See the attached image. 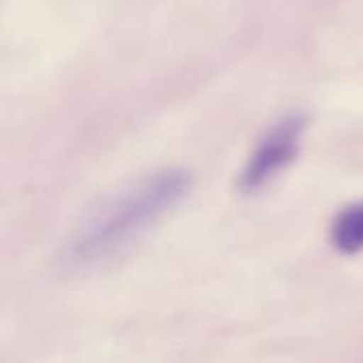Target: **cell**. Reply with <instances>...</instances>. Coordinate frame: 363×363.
I'll use <instances>...</instances> for the list:
<instances>
[{
	"instance_id": "3957f363",
	"label": "cell",
	"mask_w": 363,
	"mask_h": 363,
	"mask_svg": "<svg viewBox=\"0 0 363 363\" xmlns=\"http://www.w3.org/2000/svg\"><path fill=\"white\" fill-rule=\"evenodd\" d=\"M332 242L340 253L363 251V202L347 206L332 225Z\"/></svg>"
},
{
	"instance_id": "6da1fadb",
	"label": "cell",
	"mask_w": 363,
	"mask_h": 363,
	"mask_svg": "<svg viewBox=\"0 0 363 363\" xmlns=\"http://www.w3.org/2000/svg\"><path fill=\"white\" fill-rule=\"evenodd\" d=\"M189 185L191 179L185 170H166L140 181L87 221L70 247V259L94 264L117 255L174 208Z\"/></svg>"
},
{
	"instance_id": "7a4b0ae2",
	"label": "cell",
	"mask_w": 363,
	"mask_h": 363,
	"mask_svg": "<svg viewBox=\"0 0 363 363\" xmlns=\"http://www.w3.org/2000/svg\"><path fill=\"white\" fill-rule=\"evenodd\" d=\"M308 119L304 115H289L279 121L257 145L249 157L245 170L240 172L238 185L245 191H255L270 183L279 172H283L298 155L302 136L306 132Z\"/></svg>"
}]
</instances>
